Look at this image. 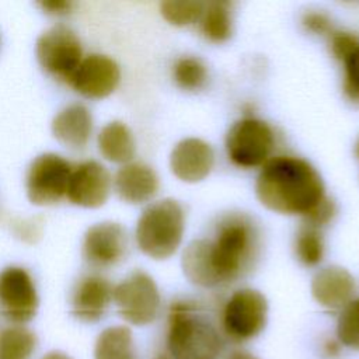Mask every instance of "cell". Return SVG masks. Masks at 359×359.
<instances>
[{
    "label": "cell",
    "mask_w": 359,
    "mask_h": 359,
    "mask_svg": "<svg viewBox=\"0 0 359 359\" xmlns=\"http://www.w3.org/2000/svg\"><path fill=\"white\" fill-rule=\"evenodd\" d=\"M303 27L314 35H325L332 32V21L330 15L320 10H309L302 15Z\"/></svg>",
    "instance_id": "obj_30"
},
{
    "label": "cell",
    "mask_w": 359,
    "mask_h": 359,
    "mask_svg": "<svg viewBox=\"0 0 359 359\" xmlns=\"http://www.w3.org/2000/svg\"><path fill=\"white\" fill-rule=\"evenodd\" d=\"M114 287L101 275H87L81 278L72 296V311L76 318L84 323L101 320L112 300Z\"/></svg>",
    "instance_id": "obj_16"
},
{
    "label": "cell",
    "mask_w": 359,
    "mask_h": 359,
    "mask_svg": "<svg viewBox=\"0 0 359 359\" xmlns=\"http://www.w3.org/2000/svg\"><path fill=\"white\" fill-rule=\"evenodd\" d=\"M52 132L57 142L69 149H83L93 133V115L83 104L63 108L52 121Z\"/></svg>",
    "instance_id": "obj_18"
},
{
    "label": "cell",
    "mask_w": 359,
    "mask_h": 359,
    "mask_svg": "<svg viewBox=\"0 0 359 359\" xmlns=\"http://www.w3.org/2000/svg\"><path fill=\"white\" fill-rule=\"evenodd\" d=\"M261 248L258 226L245 213H227L212 238L191 241L181 258L187 279L212 289L236 282L255 265Z\"/></svg>",
    "instance_id": "obj_1"
},
{
    "label": "cell",
    "mask_w": 359,
    "mask_h": 359,
    "mask_svg": "<svg viewBox=\"0 0 359 359\" xmlns=\"http://www.w3.org/2000/svg\"><path fill=\"white\" fill-rule=\"evenodd\" d=\"M215 164L212 146L198 137H187L178 142L170 156L172 174L184 182H199L205 180Z\"/></svg>",
    "instance_id": "obj_14"
},
{
    "label": "cell",
    "mask_w": 359,
    "mask_h": 359,
    "mask_svg": "<svg viewBox=\"0 0 359 359\" xmlns=\"http://www.w3.org/2000/svg\"><path fill=\"white\" fill-rule=\"evenodd\" d=\"M111 192V175L108 170L95 160H86L73 167L67 192V199L81 208L102 206Z\"/></svg>",
    "instance_id": "obj_12"
},
{
    "label": "cell",
    "mask_w": 359,
    "mask_h": 359,
    "mask_svg": "<svg viewBox=\"0 0 359 359\" xmlns=\"http://www.w3.org/2000/svg\"><path fill=\"white\" fill-rule=\"evenodd\" d=\"M172 77L178 87L194 91L203 87L208 79V70L199 57L182 56L174 63Z\"/></svg>",
    "instance_id": "obj_24"
},
{
    "label": "cell",
    "mask_w": 359,
    "mask_h": 359,
    "mask_svg": "<svg viewBox=\"0 0 359 359\" xmlns=\"http://www.w3.org/2000/svg\"><path fill=\"white\" fill-rule=\"evenodd\" d=\"M268 323L266 297L257 289L234 290L223 306L222 332L233 344H244L258 337Z\"/></svg>",
    "instance_id": "obj_5"
},
{
    "label": "cell",
    "mask_w": 359,
    "mask_h": 359,
    "mask_svg": "<svg viewBox=\"0 0 359 359\" xmlns=\"http://www.w3.org/2000/svg\"><path fill=\"white\" fill-rule=\"evenodd\" d=\"M36 59L41 67L56 77L70 83L76 69L83 60L79 36L69 27L57 24L43 31L36 39Z\"/></svg>",
    "instance_id": "obj_8"
},
{
    "label": "cell",
    "mask_w": 359,
    "mask_h": 359,
    "mask_svg": "<svg viewBox=\"0 0 359 359\" xmlns=\"http://www.w3.org/2000/svg\"><path fill=\"white\" fill-rule=\"evenodd\" d=\"M337 339L342 346L359 351V299L351 300L339 311Z\"/></svg>",
    "instance_id": "obj_26"
},
{
    "label": "cell",
    "mask_w": 359,
    "mask_h": 359,
    "mask_svg": "<svg viewBox=\"0 0 359 359\" xmlns=\"http://www.w3.org/2000/svg\"><path fill=\"white\" fill-rule=\"evenodd\" d=\"M36 348L35 334L14 324L0 331V359H29Z\"/></svg>",
    "instance_id": "obj_22"
},
{
    "label": "cell",
    "mask_w": 359,
    "mask_h": 359,
    "mask_svg": "<svg viewBox=\"0 0 359 359\" xmlns=\"http://www.w3.org/2000/svg\"><path fill=\"white\" fill-rule=\"evenodd\" d=\"M294 252L303 265H318L324 257V238L321 231L304 224L294 238Z\"/></svg>",
    "instance_id": "obj_23"
},
{
    "label": "cell",
    "mask_w": 359,
    "mask_h": 359,
    "mask_svg": "<svg viewBox=\"0 0 359 359\" xmlns=\"http://www.w3.org/2000/svg\"><path fill=\"white\" fill-rule=\"evenodd\" d=\"M185 229L181 203L165 198L149 205L136 223L135 237L139 250L153 259H167L178 250Z\"/></svg>",
    "instance_id": "obj_4"
},
{
    "label": "cell",
    "mask_w": 359,
    "mask_h": 359,
    "mask_svg": "<svg viewBox=\"0 0 359 359\" xmlns=\"http://www.w3.org/2000/svg\"><path fill=\"white\" fill-rule=\"evenodd\" d=\"M355 154H356V157H358V160H359V139H358L356 146H355Z\"/></svg>",
    "instance_id": "obj_35"
},
{
    "label": "cell",
    "mask_w": 359,
    "mask_h": 359,
    "mask_svg": "<svg viewBox=\"0 0 359 359\" xmlns=\"http://www.w3.org/2000/svg\"><path fill=\"white\" fill-rule=\"evenodd\" d=\"M224 359H259V358L250 351L236 349V351H231Z\"/></svg>",
    "instance_id": "obj_33"
},
{
    "label": "cell",
    "mask_w": 359,
    "mask_h": 359,
    "mask_svg": "<svg viewBox=\"0 0 359 359\" xmlns=\"http://www.w3.org/2000/svg\"><path fill=\"white\" fill-rule=\"evenodd\" d=\"M358 45L359 38L355 34L345 31H332L330 34V49L338 60H342L345 56H348Z\"/></svg>",
    "instance_id": "obj_29"
},
{
    "label": "cell",
    "mask_w": 359,
    "mask_h": 359,
    "mask_svg": "<svg viewBox=\"0 0 359 359\" xmlns=\"http://www.w3.org/2000/svg\"><path fill=\"white\" fill-rule=\"evenodd\" d=\"M355 279L351 272L339 265H330L316 272L311 279L314 300L328 310H342L353 300Z\"/></svg>",
    "instance_id": "obj_15"
},
{
    "label": "cell",
    "mask_w": 359,
    "mask_h": 359,
    "mask_svg": "<svg viewBox=\"0 0 359 359\" xmlns=\"http://www.w3.org/2000/svg\"><path fill=\"white\" fill-rule=\"evenodd\" d=\"M128 252V234L115 222H101L91 226L83 240L84 261L98 269L119 264Z\"/></svg>",
    "instance_id": "obj_11"
},
{
    "label": "cell",
    "mask_w": 359,
    "mask_h": 359,
    "mask_svg": "<svg viewBox=\"0 0 359 359\" xmlns=\"http://www.w3.org/2000/svg\"><path fill=\"white\" fill-rule=\"evenodd\" d=\"M38 293L31 275L21 266H7L0 271V309L3 316L24 324L32 320L38 310Z\"/></svg>",
    "instance_id": "obj_10"
},
{
    "label": "cell",
    "mask_w": 359,
    "mask_h": 359,
    "mask_svg": "<svg viewBox=\"0 0 359 359\" xmlns=\"http://www.w3.org/2000/svg\"><path fill=\"white\" fill-rule=\"evenodd\" d=\"M255 194L272 212L304 217L325 196V187L320 172L307 160L275 156L261 167Z\"/></svg>",
    "instance_id": "obj_2"
},
{
    "label": "cell",
    "mask_w": 359,
    "mask_h": 359,
    "mask_svg": "<svg viewBox=\"0 0 359 359\" xmlns=\"http://www.w3.org/2000/svg\"><path fill=\"white\" fill-rule=\"evenodd\" d=\"M341 62L344 63V93L351 101L359 102V45Z\"/></svg>",
    "instance_id": "obj_27"
},
{
    "label": "cell",
    "mask_w": 359,
    "mask_h": 359,
    "mask_svg": "<svg viewBox=\"0 0 359 359\" xmlns=\"http://www.w3.org/2000/svg\"><path fill=\"white\" fill-rule=\"evenodd\" d=\"M112 300L119 316L132 325L153 323L161 306L160 292L154 279L143 271H135L119 282L114 287Z\"/></svg>",
    "instance_id": "obj_7"
},
{
    "label": "cell",
    "mask_w": 359,
    "mask_h": 359,
    "mask_svg": "<svg viewBox=\"0 0 359 359\" xmlns=\"http://www.w3.org/2000/svg\"><path fill=\"white\" fill-rule=\"evenodd\" d=\"M97 146L105 160L116 164L130 163L136 153L132 130L121 121H112L100 130Z\"/></svg>",
    "instance_id": "obj_19"
},
{
    "label": "cell",
    "mask_w": 359,
    "mask_h": 359,
    "mask_svg": "<svg viewBox=\"0 0 359 359\" xmlns=\"http://www.w3.org/2000/svg\"><path fill=\"white\" fill-rule=\"evenodd\" d=\"M42 359H72V358L60 351H52V352H48Z\"/></svg>",
    "instance_id": "obj_34"
},
{
    "label": "cell",
    "mask_w": 359,
    "mask_h": 359,
    "mask_svg": "<svg viewBox=\"0 0 359 359\" xmlns=\"http://www.w3.org/2000/svg\"><path fill=\"white\" fill-rule=\"evenodd\" d=\"M165 349L171 359H216L223 335L196 303L177 300L168 309Z\"/></svg>",
    "instance_id": "obj_3"
},
{
    "label": "cell",
    "mask_w": 359,
    "mask_h": 359,
    "mask_svg": "<svg viewBox=\"0 0 359 359\" xmlns=\"http://www.w3.org/2000/svg\"><path fill=\"white\" fill-rule=\"evenodd\" d=\"M95 359H136L133 334L126 325H112L101 331L94 348Z\"/></svg>",
    "instance_id": "obj_20"
},
{
    "label": "cell",
    "mask_w": 359,
    "mask_h": 359,
    "mask_svg": "<svg viewBox=\"0 0 359 359\" xmlns=\"http://www.w3.org/2000/svg\"><path fill=\"white\" fill-rule=\"evenodd\" d=\"M114 187L122 201L140 205L156 196L160 181L157 172L150 165L140 161H130L116 171Z\"/></svg>",
    "instance_id": "obj_17"
},
{
    "label": "cell",
    "mask_w": 359,
    "mask_h": 359,
    "mask_svg": "<svg viewBox=\"0 0 359 359\" xmlns=\"http://www.w3.org/2000/svg\"><path fill=\"white\" fill-rule=\"evenodd\" d=\"M121 80L118 63L100 53H91L80 62L70 86L87 98H105L114 93Z\"/></svg>",
    "instance_id": "obj_13"
},
{
    "label": "cell",
    "mask_w": 359,
    "mask_h": 359,
    "mask_svg": "<svg viewBox=\"0 0 359 359\" xmlns=\"http://www.w3.org/2000/svg\"><path fill=\"white\" fill-rule=\"evenodd\" d=\"M224 144L227 157L237 167H262L271 158L275 135L265 121L244 116L231 125Z\"/></svg>",
    "instance_id": "obj_6"
},
{
    "label": "cell",
    "mask_w": 359,
    "mask_h": 359,
    "mask_svg": "<svg viewBox=\"0 0 359 359\" xmlns=\"http://www.w3.org/2000/svg\"><path fill=\"white\" fill-rule=\"evenodd\" d=\"M73 165L60 154L43 153L28 167L25 187L31 203L48 206L66 196Z\"/></svg>",
    "instance_id": "obj_9"
},
{
    "label": "cell",
    "mask_w": 359,
    "mask_h": 359,
    "mask_svg": "<svg viewBox=\"0 0 359 359\" xmlns=\"http://www.w3.org/2000/svg\"><path fill=\"white\" fill-rule=\"evenodd\" d=\"M201 31L212 42H224L231 36L233 18L229 1H209L201 17Z\"/></svg>",
    "instance_id": "obj_21"
},
{
    "label": "cell",
    "mask_w": 359,
    "mask_h": 359,
    "mask_svg": "<svg viewBox=\"0 0 359 359\" xmlns=\"http://www.w3.org/2000/svg\"><path fill=\"white\" fill-rule=\"evenodd\" d=\"M38 6L42 8L43 13L49 15L60 17V15L69 14L74 4L67 0H48V1H39Z\"/></svg>",
    "instance_id": "obj_31"
},
{
    "label": "cell",
    "mask_w": 359,
    "mask_h": 359,
    "mask_svg": "<svg viewBox=\"0 0 359 359\" xmlns=\"http://www.w3.org/2000/svg\"><path fill=\"white\" fill-rule=\"evenodd\" d=\"M205 4L198 0H168L160 4V11L170 24L184 27L201 20Z\"/></svg>",
    "instance_id": "obj_25"
},
{
    "label": "cell",
    "mask_w": 359,
    "mask_h": 359,
    "mask_svg": "<svg viewBox=\"0 0 359 359\" xmlns=\"http://www.w3.org/2000/svg\"><path fill=\"white\" fill-rule=\"evenodd\" d=\"M337 215V205L330 196H324L303 219L304 224L314 227V229H321L327 226Z\"/></svg>",
    "instance_id": "obj_28"
},
{
    "label": "cell",
    "mask_w": 359,
    "mask_h": 359,
    "mask_svg": "<svg viewBox=\"0 0 359 359\" xmlns=\"http://www.w3.org/2000/svg\"><path fill=\"white\" fill-rule=\"evenodd\" d=\"M341 346H342V345L339 344L338 339H327V341L323 344L321 351H323V355H324L325 358L332 359V358L339 356V353H341Z\"/></svg>",
    "instance_id": "obj_32"
}]
</instances>
